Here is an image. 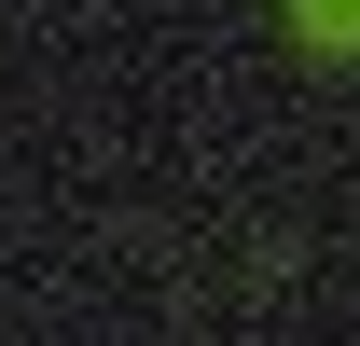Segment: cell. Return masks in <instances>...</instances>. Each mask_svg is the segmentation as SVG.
<instances>
[{"label":"cell","mask_w":360,"mask_h":346,"mask_svg":"<svg viewBox=\"0 0 360 346\" xmlns=\"http://www.w3.org/2000/svg\"><path fill=\"white\" fill-rule=\"evenodd\" d=\"M305 28H333V42H360V0H305Z\"/></svg>","instance_id":"obj_1"}]
</instances>
